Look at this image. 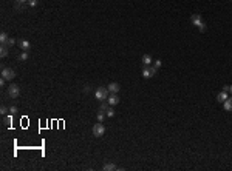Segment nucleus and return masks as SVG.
I'll use <instances>...</instances> for the list:
<instances>
[{
  "instance_id": "1",
  "label": "nucleus",
  "mask_w": 232,
  "mask_h": 171,
  "mask_svg": "<svg viewBox=\"0 0 232 171\" xmlns=\"http://www.w3.org/2000/svg\"><path fill=\"white\" fill-rule=\"evenodd\" d=\"M108 93H110L108 88L101 86V88H98L96 91H94V97H96V100H99V102H105L108 99V96H110Z\"/></svg>"
},
{
  "instance_id": "2",
  "label": "nucleus",
  "mask_w": 232,
  "mask_h": 171,
  "mask_svg": "<svg viewBox=\"0 0 232 171\" xmlns=\"http://www.w3.org/2000/svg\"><path fill=\"white\" fill-rule=\"evenodd\" d=\"M6 94H8L11 99H17L20 96V86L16 85V83H9L8 89H6Z\"/></svg>"
},
{
  "instance_id": "3",
  "label": "nucleus",
  "mask_w": 232,
  "mask_h": 171,
  "mask_svg": "<svg viewBox=\"0 0 232 171\" xmlns=\"http://www.w3.org/2000/svg\"><path fill=\"white\" fill-rule=\"evenodd\" d=\"M93 136H96V137H101V136H104L105 134V127L102 125V122L99 123H94L93 125Z\"/></svg>"
},
{
  "instance_id": "4",
  "label": "nucleus",
  "mask_w": 232,
  "mask_h": 171,
  "mask_svg": "<svg viewBox=\"0 0 232 171\" xmlns=\"http://www.w3.org/2000/svg\"><path fill=\"white\" fill-rule=\"evenodd\" d=\"M156 71H158V68H155V66H144L142 68V77L144 79H150V77H153V76L156 74Z\"/></svg>"
},
{
  "instance_id": "5",
  "label": "nucleus",
  "mask_w": 232,
  "mask_h": 171,
  "mask_svg": "<svg viewBox=\"0 0 232 171\" xmlns=\"http://www.w3.org/2000/svg\"><path fill=\"white\" fill-rule=\"evenodd\" d=\"M2 77L9 82V80H13V79L16 77V71H14L13 68H3L2 70Z\"/></svg>"
},
{
  "instance_id": "6",
  "label": "nucleus",
  "mask_w": 232,
  "mask_h": 171,
  "mask_svg": "<svg viewBox=\"0 0 232 171\" xmlns=\"http://www.w3.org/2000/svg\"><path fill=\"white\" fill-rule=\"evenodd\" d=\"M108 103L112 105V106H115L119 103V96H118V93H110V96H108Z\"/></svg>"
},
{
  "instance_id": "7",
  "label": "nucleus",
  "mask_w": 232,
  "mask_h": 171,
  "mask_svg": "<svg viewBox=\"0 0 232 171\" xmlns=\"http://www.w3.org/2000/svg\"><path fill=\"white\" fill-rule=\"evenodd\" d=\"M17 43H19V48H20L22 51H28V49L31 48V43H29L28 40H25V39H20V40H17Z\"/></svg>"
},
{
  "instance_id": "8",
  "label": "nucleus",
  "mask_w": 232,
  "mask_h": 171,
  "mask_svg": "<svg viewBox=\"0 0 232 171\" xmlns=\"http://www.w3.org/2000/svg\"><path fill=\"white\" fill-rule=\"evenodd\" d=\"M191 22L195 26H200V23L203 22V19H201V14H192V17H191Z\"/></svg>"
},
{
  "instance_id": "9",
  "label": "nucleus",
  "mask_w": 232,
  "mask_h": 171,
  "mask_svg": "<svg viewBox=\"0 0 232 171\" xmlns=\"http://www.w3.org/2000/svg\"><path fill=\"white\" fill-rule=\"evenodd\" d=\"M227 97H229V96H227V93H226V91H220V93L217 94V100H218L220 103L226 102V100H227Z\"/></svg>"
},
{
  "instance_id": "10",
  "label": "nucleus",
  "mask_w": 232,
  "mask_h": 171,
  "mask_svg": "<svg viewBox=\"0 0 232 171\" xmlns=\"http://www.w3.org/2000/svg\"><path fill=\"white\" fill-rule=\"evenodd\" d=\"M119 89H121V85H119V83H116V82H112L108 85V91H110V93H119Z\"/></svg>"
},
{
  "instance_id": "11",
  "label": "nucleus",
  "mask_w": 232,
  "mask_h": 171,
  "mask_svg": "<svg viewBox=\"0 0 232 171\" xmlns=\"http://www.w3.org/2000/svg\"><path fill=\"white\" fill-rule=\"evenodd\" d=\"M223 106H224V109H226V111H232V96L227 97L226 102H223Z\"/></svg>"
},
{
  "instance_id": "12",
  "label": "nucleus",
  "mask_w": 232,
  "mask_h": 171,
  "mask_svg": "<svg viewBox=\"0 0 232 171\" xmlns=\"http://www.w3.org/2000/svg\"><path fill=\"white\" fill-rule=\"evenodd\" d=\"M8 46H6V45H2V48H0V57H2V59H5L6 56H8Z\"/></svg>"
},
{
  "instance_id": "13",
  "label": "nucleus",
  "mask_w": 232,
  "mask_h": 171,
  "mask_svg": "<svg viewBox=\"0 0 232 171\" xmlns=\"http://www.w3.org/2000/svg\"><path fill=\"white\" fill-rule=\"evenodd\" d=\"M142 63H144V66H149L152 63V57L149 54H144L142 56Z\"/></svg>"
},
{
  "instance_id": "14",
  "label": "nucleus",
  "mask_w": 232,
  "mask_h": 171,
  "mask_svg": "<svg viewBox=\"0 0 232 171\" xmlns=\"http://www.w3.org/2000/svg\"><path fill=\"white\" fill-rule=\"evenodd\" d=\"M104 170L105 171H113V170H118V166L115 165V163H105V165H104Z\"/></svg>"
},
{
  "instance_id": "15",
  "label": "nucleus",
  "mask_w": 232,
  "mask_h": 171,
  "mask_svg": "<svg viewBox=\"0 0 232 171\" xmlns=\"http://www.w3.org/2000/svg\"><path fill=\"white\" fill-rule=\"evenodd\" d=\"M17 59H19V62H25V60L28 59V52H26V51H22L20 54H19Z\"/></svg>"
},
{
  "instance_id": "16",
  "label": "nucleus",
  "mask_w": 232,
  "mask_h": 171,
  "mask_svg": "<svg viewBox=\"0 0 232 171\" xmlns=\"http://www.w3.org/2000/svg\"><path fill=\"white\" fill-rule=\"evenodd\" d=\"M3 123H5V125H11V123H13V114H8V116H6L5 117V119H3Z\"/></svg>"
},
{
  "instance_id": "17",
  "label": "nucleus",
  "mask_w": 232,
  "mask_h": 171,
  "mask_svg": "<svg viewBox=\"0 0 232 171\" xmlns=\"http://www.w3.org/2000/svg\"><path fill=\"white\" fill-rule=\"evenodd\" d=\"M8 39H9V37H8V34H6V32H0V42H2V45H5Z\"/></svg>"
},
{
  "instance_id": "18",
  "label": "nucleus",
  "mask_w": 232,
  "mask_h": 171,
  "mask_svg": "<svg viewBox=\"0 0 232 171\" xmlns=\"http://www.w3.org/2000/svg\"><path fill=\"white\" fill-rule=\"evenodd\" d=\"M0 114H2V116L9 114V108H8V106H5V105H2V106H0Z\"/></svg>"
},
{
  "instance_id": "19",
  "label": "nucleus",
  "mask_w": 232,
  "mask_h": 171,
  "mask_svg": "<svg viewBox=\"0 0 232 171\" xmlns=\"http://www.w3.org/2000/svg\"><path fill=\"white\" fill-rule=\"evenodd\" d=\"M105 116H107V114L105 113H102V111H99L96 114V117H98V122H104V119H105Z\"/></svg>"
},
{
  "instance_id": "20",
  "label": "nucleus",
  "mask_w": 232,
  "mask_h": 171,
  "mask_svg": "<svg viewBox=\"0 0 232 171\" xmlns=\"http://www.w3.org/2000/svg\"><path fill=\"white\" fill-rule=\"evenodd\" d=\"M108 105H110V103H107V102H102V103H101V106H99V111L105 113V111L108 109Z\"/></svg>"
},
{
  "instance_id": "21",
  "label": "nucleus",
  "mask_w": 232,
  "mask_h": 171,
  "mask_svg": "<svg viewBox=\"0 0 232 171\" xmlns=\"http://www.w3.org/2000/svg\"><path fill=\"white\" fill-rule=\"evenodd\" d=\"M105 114H107V117H113V116H115V109L112 108V105L108 106V109L105 111Z\"/></svg>"
},
{
  "instance_id": "22",
  "label": "nucleus",
  "mask_w": 232,
  "mask_h": 171,
  "mask_svg": "<svg viewBox=\"0 0 232 171\" xmlns=\"http://www.w3.org/2000/svg\"><path fill=\"white\" fill-rule=\"evenodd\" d=\"M14 43H16V40H14L13 37H9V39L6 40V43H5V45H6L8 48H11V46H14Z\"/></svg>"
},
{
  "instance_id": "23",
  "label": "nucleus",
  "mask_w": 232,
  "mask_h": 171,
  "mask_svg": "<svg viewBox=\"0 0 232 171\" xmlns=\"http://www.w3.org/2000/svg\"><path fill=\"white\" fill-rule=\"evenodd\" d=\"M26 5H28V3H17V5H16V9H17V11H23Z\"/></svg>"
},
{
  "instance_id": "24",
  "label": "nucleus",
  "mask_w": 232,
  "mask_h": 171,
  "mask_svg": "<svg viewBox=\"0 0 232 171\" xmlns=\"http://www.w3.org/2000/svg\"><path fill=\"white\" fill-rule=\"evenodd\" d=\"M198 28H200V31H201V32H204V31H206V23H204V22H201Z\"/></svg>"
},
{
  "instance_id": "25",
  "label": "nucleus",
  "mask_w": 232,
  "mask_h": 171,
  "mask_svg": "<svg viewBox=\"0 0 232 171\" xmlns=\"http://www.w3.org/2000/svg\"><path fill=\"white\" fill-rule=\"evenodd\" d=\"M9 113H11V114H16V113H17V106H14V105L9 106Z\"/></svg>"
},
{
  "instance_id": "26",
  "label": "nucleus",
  "mask_w": 232,
  "mask_h": 171,
  "mask_svg": "<svg viewBox=\"0 0 232 171\" xmlns=\"http://www.w3.org/2000/svg\"><path fill=\"white\" fill-rule=\"evenodd\" d=\"M37 5V0H28V6H36Z\"/></svg>"
},
{
  "instance_id": "27",
  "label": "nucleus",
  "mask_w": 232,
  "mask_h": 171,
  "mask_svg": "<svg viewBox=\"0 0 232 171\" xmlns=\"http://www.w3.org/2000/svg\"><path fill=\"white\" fill-rule=\"evenodd\" d=\"M155 68H159L161 66V60H155V65H153Z\"/></svg>"
},
{
  "instance_id": "28",
  "label": "nucleus",
  "mask_w": 232,
  "mask_h": 171,
  "mask_svg": "<svg viewBox=\"0 0 232 171\" xmlns=\"http://www.w3.org/2000/svg\"><path fill=\"white\" fill-rule=\"evenodd\" d=\"M229 88H231V85H224V86H223V91H226V93H229Z\"/></svg>"
},
{
  "instance_id": "29",
  "label": "nucleus",
  "mask_w": 232,
  "mask_h": 171,
  "mask_svg": "<svg viewBox=\"0 0 232 171\" xmlns=\"http://www.w3.org/2000/svg\"><path fill=\"white\" fill-rule=\"evenodd\" d=\"M16 3H28V0H16Z\"/></svg>"
},
{
  "instance_id": "30",
  "label": "nucleus",
  "mask_w": 232,
  "mask_h": 171,
  "mask_svg": "<svg viewBox=\"0 0 232 171\" xmlns=\"http://www.w3.org/2000/svg\"><path fill=\"white\" fill-rule=\"evenodd\" d=\"M84 91H85V93H87V91H90V85H85V88H84Z\"/></svg>"
},
{
  "instance_id": "31",
  "label": "nucleus",
  "mask_w": 232,
  "mask_h": 171,
  "mask_svg": "<svg viewBox=\"0 0 232 171\" xmlns=\"http://www.w3.org/2000/svg\"><path fill=\"white\" fill-rule=\"evenodd\" d=\"M229 93L232 94V85H231V88H229Z\"/></svg>"
}]
</instances>
